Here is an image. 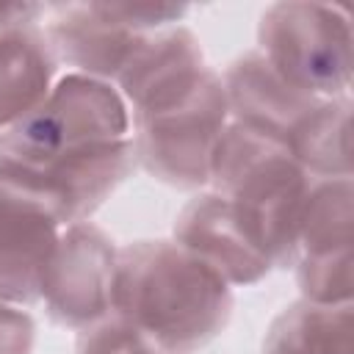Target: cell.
<instances>
[{
    "label": "cell",
    "mask_w": 354,
    "mask_h": 354,
    "mask_svg": "<svg viewBox=\"0 0 354 354\" xmlns=\"http://www.w3.org/2000/svg\"><path fill=\"white\" fill-rule=\"evenodd\" d=\"M230 282L174 241H136L116 252L113 315L171 354H194L230 324Z\"/></svg>",
    "instance_id": "7a4b0ae2"
},
{
    "label": "cell",
    "mask_w": 354,
    "mask_h": 354,
    "mask_svg": "<svg viewBox=\"0 0 354 354\" xmlns=\"http://www.w3.org/2000/svg\"><path fill=\"white\" fill-rule=\"evenodd\" d=\"M221 83L232 122L282 147H288L296 124L321 102L318 97L288 83L257 50L235 58Z\"/></svg>",
    "instance_id": "30bf717a"
},
{
    "label": "cell",
    "mask_w": 354,
    "mask_h": 354,
    "mask_svg": "<svg viewBox=\"0 0 354 354\" xmlns=\"http://www.w3.org/2000/svg\"><path fill=\"white\" fill-rule=\"evenodd\" d=\"M55 75L58 58L39 25L0 33V136L47 100Z\"/></svg>",
    "instance_id": "7c38bea8"
},
{
    "label": "cell",
    "mask_w": 354,
    "mask_h": 354,
    "mask_svg": "<svg viewBox=\"0 0 354 354\" xmlns=\"http://www.w3.org/2000/svg\"><path fill=\"white\" fill-rule=\"evenodd\" d=\"M260 354H354V307L299 299L271 321Z\"/></svg>",
    "instance_id": "4fadbf2b"
},
{
    "label": "cell",
    "mask_w": 354,
    "mask_h": 354,
    "mask_svg": "<svg viewBox=\"0 0 354 354\" xmlns=\"http://www.w3.org/2000/svg\"><path fill=\"white\" fill-rule=\"evenodd\" d=\"M36 321L22 307L0 301V354H33Z\"/></svg>",
    "instance_id": "ac0fdd59"
},
{
    "label": "cell",
    "mask_w": 354,
    "mask_h": 354,
    "mask_svg": "<svg viewBox=\"0 0 354 354\" xmlns=\"http://www.w3.org/2000/svg\"><path fill=\"white\" fill-rule=\"evenodd\" d=\"M257 44V53L296 88L318 100L348 94L351 25L340 6L274 3L260 17Z\"/></svg>",
    "instance_id": "277c9868"
},
{
    "label": "cell",
    "mask_w": 354,
    "mask_h": 354,
    "mask_svg": "<svg viewBox=\"0 0 354 354\" xmlns=\"http://www.w3.org/2000/svg\"><path fill=\"white\" fill-rule=\"evenodd\" d=\"M136 166L122 94L77 72L0 136V177L41 199L64 227L88 221Z\"/></svg>",
    "instance_id": "6da1fadb"
},
{
    "label": "cell",
    "mask_w": 354,
    "mask_h": 354,
    "mask_svg": "<svg viewBox=\"0 0 354 354\" xmlns=\"http://www.w3.org/2000/svg\"><path fill=\"white\" fill-rule=\"evenodd\" d=\"M47 8L41 3H30V0H14V3H0V33L14 30V28H25V25H36V19L44 14Z\"/></svg>",
    "instance_id": "d6986e66"
},
{
    "label": "cell",
    "mask_w": 354,
    "mask_h": 354,
    "mask_svg": "<svg viewBox=\"0 0 354 354\" xmlns=\"http://www.w3.org/2000/svg\"><path fill=\"white\" fill-rule=\"evenodd\" d=\"M47 41L58 64L75 66L77 75L116 83L130 53L147 33H136L113 19L105 3L53 6Z\"/></svg>",
    "instance_id": "8fae6325"
},
{
    "label": "cell",
    "mask_w": 354,
    "mask_h": 354,
    "mask_svg": "<svg viewBox=\"0 0 354 354\" xmlns=\"http://www.w3.org/2000/svg\"><path fill=\"white\" fill-rule=\"evenodd\" d=\"M210 185L232 202L274 268H290L296 263L313 177L288 147L230 122L213 149Z\"/></svg>",
    "instance_id": "3957f363"
},
{
    "label": "cell",
    "mask_w": 354,
    "mask_h": 354,
    "mask_svg": "<svg viewBox=\"0 0 354 354\" xmlns=\"http://www.w3.org/2000/svg\"><path fill=\"white\" fill-rule=\"evenodd\" d=\"M61 230V218L41 199L0 177V301H41V277Z\"/></svg>",
    "instance_id": "ba28073f"
},
{
    "label": "cell",
    "mask_w": 354,
    "mask_h": 354,
    "mask_svg": "<svg viewBox=\"0 0 354 354\" xmlns=\"http://www.w3.org/2000/svg\"><path fill=\"white\" fill-rule=\"evenodd\" d=\"M75 354H171L141 335L136 326L122 321L119 315H108L100 324L80 332L75 343Z\"/></svg>",
    "instance_id": "e0dca14e"
},
{
    "label": "cell",
    "mask_w": 354,
    "mask_h": 354,
    "mask_svg": "<svg viewBox=\"0 0 354 354\" xmlns=\"http://www.w3.org/2000/svg\"><path fill=\"white\" fill-rule=\"evenodd\" d=\"M207 69L210 66H205L194 30L171 25L158 33H147L136 44L116 77V91L122 94L130 119L138 122L188 100Z\"/></svg>",
    "instance_id": "52a82bcc"
},
{
    "label": "cell",
    "mask_w": 354,
    "mask_h": 354,
    "mask_svg": "<svg viewBox=\"0 0 354 354\" xmlns=\"http://www.w3.org/2000/svg\"><path fill=\"white\" fill-rule=\"evenodd\" d=\"M301 299L315 304H351L354 290V254L332 252L315 257H299L293 263Z\"/></svg>",
    "instance_id": "2e32d148"
},
{
    "label": "cell",
    "mask_w": 354,
    "mask_h": 354,
    "mask_svg": "<svg viewBox=\"0 0 354 354\" xmlns=\"http://www.w3.org/2000/svg\"><path fill=\"white\" fill-rule=\"evenodd\" d=\"M116 252L111 235L91 221L61 230L41 277V301L50 321L83 332L113 313Z\"/></svg>",
    "instance_id": "8992f818"
},
{
    "label": "cell",
    "mask_w": 354,
    "mask_h": 354,
    "mask_svg": "<svg viewBox=\"0 0 354 354\" xmlns=\"http://www.w3.org/2000/svg\"><path fill=\"white\" fill-rule=\"evenodd\" d=\"M227 124L230 105L221 75L207 69L188 100L133 122L136 163L171 188H202L210 183L213 149Z\"/></svg>",
    "instance_id": "5b68a950"
},
{
    "label": "cell",
    "mask_w": 354,
    "mask_h": 354,
    "mask_svg": "<svg viewBox=\"0 0 354 354\" xmlns=\"http://www.w3.org/2000/svg\"><path fill=\"white\" fill-rule=\"evenodd\" d=\"M288 152L313 180L351 177V100H321L293 130Z\"/></svg>",
    "instance_id": "5bb4252c"
},
{
    "label": "cell",
    "mask_w": 354,
    "mask_h": 354,
    "mask_svg": "<svg viewBox=\"0 0 354 354\" xmlns=\"http://www.w3.org/2000/svg\"><path fill=\"white\" fill-rule=\"evenodd\" d=\"M351 224H354L351 177L313 180L299 230V257L351 249Z\"/></svg>",
    "instance_id": "9a60e30c"
},
{
    "label": "cell",
    "mask_w": 354,
    "mask_h": 354,
    "mask_svg": "<svg viewBox=\"0 0 354 354\" xmlns=\"http://www.w3.org/2000/svg\"><path fill=\"white\" fill-rule=\"evenodd\" d=\"M174 243L196 254L230 285L260 282L274 268L232 202L216 191L194 196L177 213Z\"/></svg>",
    "instance_id": "9c48e42d"
}]
</instances>
